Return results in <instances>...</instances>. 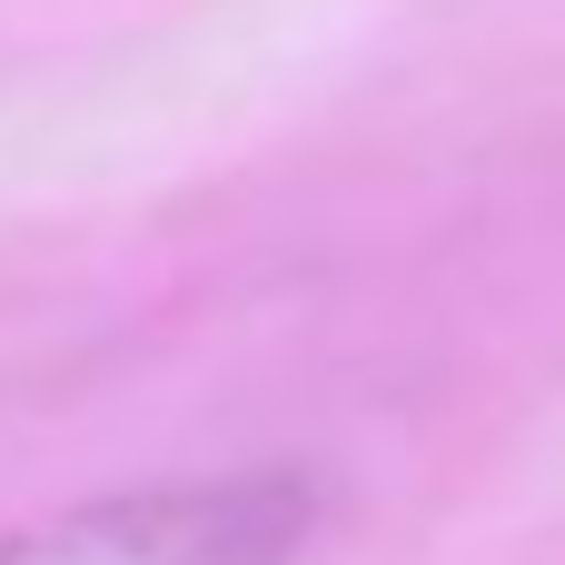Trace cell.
Segmentation results:
<instances>
[{
  "label": "cell",
  "mask_w": 565,
  "mask_h": 565,
  "mask_svg": "<svg viewBox=\"0 0 565 565\" xmlns=\"http://www.w3.org/2000/svg\"><path fill=\"white\" fill-rule=\"evenodd\" d=\"M318 526L308 477L238 467V477H169L119 487L0 536V565H298Z\"/></svg>",
  "instance_id": "obj_1"
}]
</instances>
